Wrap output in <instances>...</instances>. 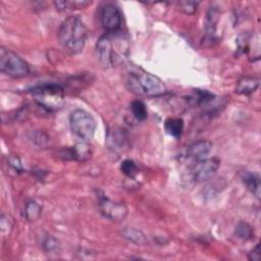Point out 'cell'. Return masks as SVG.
<instances>
[{"mask_svg": "<svg viewBox=\"0 0 261 261\" xmlns=\"http://www.w3.org/2000/svg\"><path fill=\"white\" fill-rule=\"evenodd\" d=\"M219 19V10L212 6L208 9L205 20V35L202 40L204 47H210L216 41V27Z\"/></svg>", "mask_w": 261, "mask_h": 261, "instance_id": "30bf717a", "label": "cell"}, {"mask_svg": "<svg viewBox=\"0 0 261 261\" xmlns=\"http://www.w3.org/2000/svg\"><path fill=\"white\" fill-rule=\"evenodd\" d=\"M89 4H91V2L89 1H55L54 2L56 9L60 11L67 10V9L84 8Z\"/></svg>", "mask_w": 261, "mask_h": 261, "instance_id": "ffe728a7", "label": "cell"}, {"mask_svg": "<svg viewBox=\"0 0 261 261\" xmlns=\"http://www.w3.org/2000/svg\"><path fill=\"white\" fill-rule=\"evenodd\" d=\"M259 79L255 76H243L239 80L236 92L240 95H251L259 87Z\"/></svg>", "mask_w": 261, "mask_h": 261, "instance_id": "9a60e30c", "label": "cell"}, {"mask_svg": "<svg viewBox=\"0 0 261 261\" xmlns=\"http://www.w3.org/2000/svg\"><path fill=\"white\" fill-rule=\"evenodd\" d=\"M100 21L107 34H115L121 28V13L114 4L107 3L100 10Z\"/></svg>", "mask_w": 261, "mask_h": 261, "instance_id": "52a82bcc", "label": "cell"}, {"mask_svg": "<svg viewBox=\"0 0 261 261\" xmlns=\"http://www.w3.org/2000/svg\"><path fill=\"white\" fill-rule=\"evenodd\" d=\"M69 125L71 132L82 141H90L96 130L94 117L84 109H75L69 115Z\"/></svg>", "mask_w": 261, "mask_h": 261, "instance_id": "277c9868", "label": "cell"}, {"mask_svg": "<svg viewBox=\"0 0 261 261\" xmlns=\"http://www.w3.org/2000/svg\"><path fill=\"white\" fill-rule=\"evenodd\" d=\"M248 259L250 261H259L260 260V244H257L255 248H253L249 254H248Z\"/></svg>", "mask_w": 261, "mask_h": 261, "instance_id": "4316f807", "label": "cell"}, {"mask_svg": "<svg viewBox=\"0 0 261 261\" xmlns=\"http://www.w3.org/2000/svg\"><path fill=\"white\" fill-rule=\"evenodd\" d=\"M8 165L17 173H21L23 171V168H22V164H21V161L19 159V157H17L16 155H10L8 157Z\"/></svg>", "mask_w": 261, "mask_h": 261, "instance_id": "d4e9b609", "label": "cell"}, {"mask_svg": "<svg viewBox=\"0 0 261 261\" xmlns=\"http://www.w3.org/2000/svg\"><path fill=\"white\" fill-rule=\"evenodd\" d=\"M92 155L91 146L88 142L82 141L75 144L71 148H66L61 150L60 157L66 160H77V161H85L88 160Z\"/></svg>", "mask_w": 261, "mask_h": 261, "instance_id": "7c38bea8", "label": "cell"}, {"mask_svg": "<svg viewBox=\"0 0 261 261\" xmlns=\"http://www.w3.org/2000/svg\"><path fill=\"white\" fill-rule=\"evenodd\" d=\"M125 85L136 95L158 97L167 93V88L161 79L138 67L127 72Z\"/></svg>", "mask_w": 261, "mask_h": 261, "instance_id": "7a4b0ae2", "label": "cell"}, {"mask_svg": "<svg viewBox=\"0 0 261 261\" xmlns=\"http://www.w3.org/2000/svg\"><path fill=\"white\" fill-rule=\"evenodd\" d=\"M87 39V28L76 15L66 17L58 29V40L62 48L70 54L83 51Z\"/></svg>", "mask_w": 261, "mask_h": 261, "instance_id": "6da1fadb", "label": "cell"}, {"mask_svg": "<svg viewBox=\"0 0 261 261\" xmlns=\"http://www.w3.org/2000/svg\"><path fill=\"white\" fill-rule=\"evenodd\" d=\"M43 248L46 252H53L58 248V242L52 236H47L43 242Z\"/></svg>", "mask_w": 261, "mask_h": 261, "instance_id": "484cf974", "label": "cell"}, {"mask_svg": "<svg viewBox=\"0 0 261 261\" xmlns=\"http://www.w3.org/2000/svg\"><path fill=\"white\" fill-rule=\"evenodd\" d=\"M164 128L169 136L178 139L184 130V121L181 118L169 117L164 122Z\"/></svg>", "mask_w": 261, "mask_h": 261, "instance_id": "2e32d148", "label": "cell"}, {"mask_svg": "<svg viewBox=\"0 0 261 261\" xmlns=\"http://www.w3.org/2000/svg\"><path fill=\"white\" fill-rule=\"evenodd\" d=\"M96 56L104 68H108L115 63L118 58V51L115 49L110 34L99 38L96 44Z\"/></svg>", "mask_w": 261, "mask_h": 261, "instance_id": "8992f818", "label": "cell"}, {"mask_svg": "<svg viewBox=\"0 0 261 261\" xmlns=\"http://www.w3.org/2000/svg\"><path fill=\"white\" fill-rule=\"evenodd\" d=\"M193 100L198 105H207L214 100V95L206 90L196 89L194 91Z\"/></svg>", "mask_w": 261, "mask_h": 261, "instance_id": "7402d4cb", "label": "cell"}, {"mask_svg": "<svg viewBox=\"0 0 261 261\" xmlns=\"http://www.w3.org/2000/svg\"><path fill=\"white\" fill-rule=\"evenodd\" d=\"M177 9L185 14H193L197 10L199 2L196 1H180L177 2Z\"/></svg>", "mask_w": 261, "mask_h": 261, "instance_id": "cb8c5ba5", "label": "cell"}, {"mask_svg": "<svg viewBox=\"0 0 261 261\" xmlns=\"http://www.w3.org/2000/svg\"><path fill=\"white\" fill-rule=\"evenodd\" d=\"M29 91L34 100L48 111L58 110L63 105L64 89L59 84L46 83L35 86Z\"/></svg>", "mask_w": 261, "mask_h": 261, "instance_id": "3957f363", "label": "cell"}, {"mask_svg": "<svg viewBox=\"0 0 261 261\" xmlns=\"http://www.w3.org/2000/svg\"><path fill=\"white\" fill-rule=\"evenodd\" d=\"M241 179L247 189L257 198L260 199V191H261V180L260 176L255 172L250 171H242Z\"/></svg>", "mask_w": 261, "mask_h": 261, "instance_id": "5bb4252c", "label": "cell"}, {"mask_svg": "<svg viewBox=\"0 0 261 261\" xmlns=\"http://www.w3.org/2000/svg\"><path fill=\"white\" fill-rule=\"evenodd\" d=\"M212 143L207 140H200L191 144L187 150L188 158L199 161L208 158L209 153L212 151Z\"/></svg>", "mask_w": 261, "mask_h": 261, "instance_id": "4fadbf2b", "label": "cell"}, {"mask_svg": "<svg viewBox=\"0 0 261 261\" xmlns=\"http://www.w3.org/2000/svg\"><path fill=\"white\" fill-rule=\"evenodd\" d=\"M220 160L216 157L196 161L192 167V176L196 181H205L210 179L218 170Z\"/></svg>", "mask_w": 261, "mask_h": 261, "instance_id": "9c48e42d", "label": "cell"}, {"mask_svg": "<svg viewBox=\"0 0 261 261\" xmlns=\"http://www.w3.org/2000/svg\"><path fill=\"white\" fill-rule=\"evenodd\" d=\"M130 111L134 115V117L139 120V121H144L147 116H148V111H147V107L145 105V103L142 100H134L130 103Z\"/></svg>", "mask_w": 261, "mask_h": 261, "instance_id": "d6986e66", "label": "cell"}, {"mask_svg": "<svg viewBox=\"0 0 261 261\" xmlns=\"http://www.w3.org/2000/svg\"><path fill=\"white\" fill-rule=\"evenodd\" d=\"M121 234L124 239L127 241L137 244V245H146L147 244V238L146 236L139 229L134 227H124L121 230Z\"/></svg>", "mask_w": 261, "mask_h": 261, "instance_id": "e0dca14e", "label": "cell"}, {"mask_svg": "<svg viewBox=\"0 0 261 261\" xmlns=\"http://www.w3.org/2000/svg\"><path fill=\"white\" fill-rule=\"evenodd\" d=\"M0 225H1V230H2V232H4L5 229L8 230V228H11V222L8 220V217H6L4 214L1 215Z\"/></svg>", "mask_w": 261, "mask_h": 261, "instance_id": "83f0119b", "label": "cell"}, {"mask_svg": "<svg viewBox=\"0 0 261 261\" xmlns=\"http://www.w3.org/2000/svg\"><path fill=\"white\" fill-rule=\"evenodd\" d=\"M128 143V137L124 129L120 127H114L112 129H109L107 133L106 138V144L107 148L112 153H119L123 151Z\"/></svg>", "mask_w": 261, "mask_h": 261, "instance_id": "8fae6325", "label": "cell"}, {"mask_svg": "<svg viewBox=\"0 0 261 261\" xmlns=\"http://www.w3.org/2000/svg\"><path fill=\"white\" fill-rule=\"evenodd\" d=\"M234 233L239 239H241L243 241L250 240L254 236V231H253L252 227L247 222H244V221L239 222V224L236 226Z\"/></svg>", "mask_w": 261, "mask_h": 261, "instance_id": "603a6c76", "label": "cell"}, {"mask_svg": "<svg viewBox=\"0 0 261 261\" xmlns=\"http://www.w3.org/2000/svg\"><path fill=\"white\" fill-rule=\"evenodd\" d=\"M99 209L102 215L112 221H121L127 215V207L121 202H115L105 196L99 197Z\"/></svg>", "mask_w": 261, "mask_h": 261, "instance_id": "ba28073f", "label": "cell"}, {"mask_svg": "<svg viewBox=\"0 0 261 261\" xmlns=\"http://www.w3.org/2000/svg\"><path fill=\"white\" fill-rule=\"evenodd\" d=\"M42 214L41 205L35 200H30L24 205V217L28 221H36Z\"/></svg>", "mask_w": 261, "mask_h": 261, "instance_id": "ac0fdd59", "label": "cell"}, {"mask_svg": "<svg viewBox=\"0 0 261 261\" xmlns=\"http://www.w3.org/2000/svg\"><path fill=\"white\" fill-rule=\"evenodd\" d=\"M0 70L13 79H21L30 73L28 63L5 47L0 48Z\"/></svg>", "mask_w": 261, "mask_h": 261, "instance_id": "5b68a950", "label": "cell"}, {"mask_svg": "<svg viewBox=\"0 0 261 261\" xmlns=\"http://www.w3.org/2000/svg\"><path fill=\"white\" fill-rule=\"evenodd\" d=\"M120 170L125 176L129 178H135L139 173V167L137 163L132 159L123 160L120 164Z\"/></svg>", "mask_w": 261, "mask_h": 261, "instance_id": "44dd1931", "label": "cell"}]
</instances>
